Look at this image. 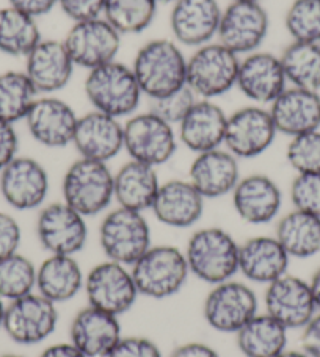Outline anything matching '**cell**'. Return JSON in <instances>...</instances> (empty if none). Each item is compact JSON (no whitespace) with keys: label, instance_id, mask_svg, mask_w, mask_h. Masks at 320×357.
Here are the masks:
<instances>
[{"label":"cell","instance_id":"6da1fadb","mask_svg":"<svg viewBox=\"0 0 320 357\" xmlns=\"http://www.w3.org/2000/svg\"><path fill=\"white\" fill-rule=\"evenodd\" d=\"M131 68L148 100L187 85V56L173 38H156L145 43L133 56Z\"/></svg>","mask_w":320,"mask_h":357},{"label":"cell","instance_id":"7a4b0ae2","mask_svg":"<svg viewBox=\"0 0 320 357\" xmlns=\"http://www.w3.org/2000/svg\"><path fill=\"white\" fill-rule=\"evenodd\" d=\"M83 93L93 110L117 119L136 114L145 98L132 68L118 60L88 71Z\"/></svg>","mask_w":320,"mask_h":357},{"label":"cell","instance_id":"3957f363","mask_svg":"<svg viewBox=\"0 0 320 357\" xmlns=\"http://www.w3.org/2000/svg\"><path fill=\"white\" fill-rule=\"evenodd\" d=\"M239 241L225 229H198L184 250L190 274L209 285L234 279L239 274Z\"/></svg>","mask_w":320,"mask_h":357},{"label":"cell","instance_id":"277c9868","mask_svg":"<svg viewBox=\"0 0 320 357\" xmlns=\"http://www.w3.org/2000/svg\"><path fill=\"white\" fill-rule=\"evenodd\" d=\"M131 271L140 296L159 301L176 296L190 278L184 251L171 245H152Z\"/></svg>","mask_w":320,"mask_h":357},{"label":"cell","instance_id":"5b68a950","mask_svg":"<svg viewBox=\"0 0 320 357\" xmlns=\"http://www.w3.org/2000/svg\"><path fill=\"white\" fill-rule=\"evenodd\" d=\"M61 195V201L85 218L106 212L115 201L113 171L108 163L79 157L63 176Z\"/></svg>","mask_w":320,"mask_h":357},{"label":"cell","instance_id":"8992f818","mask_svg":"<svg viewBox=\"0 0 320 357\" xmlns=\"http://www.w3.org/2000/svg\"><path fill=\"white\" fill-rule=\"evenodd\" d=\"M99 245L107 260L132 266L152 246L145 213L124 207L110 210L101 221Z\"/></svg>","mask_w":320,"mask_h":357},{"label":"cell","instance_id":"52a82bcc","mask_svg":"<svg viewBox=\"0 0 320 357\" xmlns=\"http://www.w3.org/2000/svg\"><path fill=\"white\" fill-rule=\"evenodd\" d=\"M240 56L219 41L194 50L187 56V86L198 99L214 100L235 88Z\"/></svg>","mask_w":320,"mask_h":357},{"label":"cell","instance_id":"ba28073f","mask_svg":"<svg viewBox=\"0 0 320 357\" xmlns=\"http://www.w3.org/2000/svg\"><path fill=\"white\" fill-rule=\"evenodd\" d=\"M123 129L124 151L131 160L159 168L175 157L179 144L176 127L150 110L132 114Z\"/></svg>","mask_w":320,"mask_h":357},{"label":"cell","instance_id":"9c48e42d","mask_svg":"<svg viewBox=\"0 0 320 357\" xmlns=\"http://www.w3.org/2000/svg\"><path fill=\"white\" fill-rule=\"evenodd\" d=\"M259 314L256 291L240 280L212 285L203 304V317L208 326L223 334H235L254 315Z\"/></svg>","mask_w":320,"mask_h":357},{"label":"cell","instance_id":"30bf717a","mask_svg":"<svg viewBox=\"0 0 320 357\" xmlns=\"http://www.w3.org/2000/svg\"><path fill=\"white\" fill-rule=\"evenodd\" d=\"M83 290L88 305L108 312L115 317L129 312L140 296L131 266L112 260L94 265L85 274Z\"/></svg>","mask_w":320,"mask_h":357},{"label":"cell","instance_id":"8fae6325","mask_svg":"<svg viewBox=\"0 0 320 357\" xmlns=\"http://www.w3.org/2000/svg\"><path fill=\"white\" fill-rule=\"evenodd\" d=\"M36 237L49 256H74L88 241L87 218L66 202L43 206L35 225Z\"/></svg>","mask_w":320,"mask_h":357},{"label":"cell","instance_id":"7c38bea8","mask_svg":"<svg viewBox=\"0 0 320 357\" xmlns=\"http://www.w3.org/2000/svg\"><path fill=\"white\" fill-rule=\"evenodd\" d=\"M59 318L57 304L34 291L6 303L2 329L17 345L31 347L54 334Z\"/></svg>","mask_w":320,"mask_h":357},{"label":"cell","instance_id":"4fadbf2b","mask_svg":"<svg viewBox=\"0 0 320 357\" xmlns=\"http://www.w3.org/2000/svg\"><path fill=\"white\" fill-rule=\"evenodd\" d=\"M121 43L123 35L102 16L73 22L63 38V44L75 68H83L87 71L117 60Z\"/></svg>","mask_w":320,"mask_h":357},{"label":"cell","instance_id":"5bb4252c","mask_svg":"<svg viewBox=\"0 0 320 357\" xmlns=\"http://www.w3.org/2000/svg\"><path fill=\"white\" fill-rule=\"evenodd\" d=\"M277 135L278 130L268 108L252 104L228 114L223 148L239 160L256 158L270 149Z\"/></svg>","mask_w":320,"mask_h":357},{"label":"cell","instance_id":"9a60e30c","mask_svg":"<svg viewBox=\"0 0 320 357\" xmlns=\"http://www.w3.org/2000/svg\"><path fill=\"white\" fill-rule=\"evenodd\" d=\"M270 29L264 6L256 2H231L223 10L217 41L239 56L262 47Z\"/></svg>","mask_w":320,"mask_h":357},{"label":"cell","instance_id":"2e32d148","mask_svg":"<svg viewBox=\"0 0 320 357\" xmlns=\"http://www.w3.org/2000/svg\"><path fill=\"white\" fill-rule=\"evenodd\" d=\"M50 190L49 173L35 158L17 155L0 171V196L19 212L41 208Z\"/></svg>","mask_w":320,"mask_h":357},{"label":"cell","instance_id":"e0dca14e","mask_svg":"<svg viewBox=\"0 0 320 357\" xmlns=\"http://www.w3.org/2000/svg\"><path fill=\"white\" fill-rule=\"evenodd\" d=\"M79 114L66 100L52 96H40L30 108L24 123L30 137L49 149L73 144Z\"/></svg>","mask_w":320,"mask_h":357},{"label":"cell","instance_id":"ac0fdd59","mask_svg":"<svg viewBox=\"0 0 320 357\" xmlns=\"http://www.w3.org/2000/svg\"><path fill=\"white\" fill-rule=\"evenodd\" d=\"M266 287V314L283 324L287 331L303 329L319 312L310 282L302 278L284 274Z\"/></svg>","mask_w":320,"mask_h":357},{"label":"cell","instance_id":"d6986e66","mask_svg":"<svg viewBox=\"0 0 320 357\" xmlns=\"http://www.w3.org/2000/svg\"><path fill=\"white\" fill-rule=\"evenodd\" d=\"M287 86L279 55L259 49L240 56L235 88L252 104L268 107Z\"/></svg>","mask_w":320,"mask_h":357},{"label":"cell","instance_id":"ffe728a7","mask_svg":"<svg viewBox=\"0 0 320 357\" xmlns=\"http://www.w3.org/2000/svg\"><path fill=\"white\" fill-rule=\"evenodd\" d=\"M221 15L219 0H177L170 13L173 40L194 49L215 41Z\"/></svg>","mask_w":320,"mask_h":357},{"label":"cell","instance_id":"44dd1931","mask_svg":"<svg viewBox=\"0 0 320 357\" xmlns=\"http://www.w3.org/2000/svg\"><path fill=\"white\" fill-rule=\"evenodd\" d=\"M24 60V73L40 96H52L61 91L74 75L75 65L63 40L43 38Z\"/></svg>","mask_w":320,"mask_h":357},{"label":"cell","instance_id":"7402d4cb","mask_svg":"<svg viewBox=\"0 0 320 357\" xmlns=\"http://www.w3.org/2000/svg\"><path fill=\"white\" fill-rule=\"evenodd\" d=\"M73 146L82 158L108 163L124 151L121 119L92 110L79 116Z\"/></svg>","mask_w":320,"mask_h":357},{"label":"cell","instance_id":"603a6c76","mask_svg":"<svg viewBox=\"0 0 320 357\" xmlns=\"http://www.w3.org/2000/svg\"><path fill=\"white\" fill-rule=\"evenodd\" d=\"M234 212L247 225H268L283 207V191L267 174H249L240 177L231 193Z\"/></svg>","mask_w":320,"mask_h":357},{"label":"cell","instance_id":"cb8c5ba5","mask_svg":"<svg viewBox=\"0 0 320 357\" xmlns=\"http://www.w3.org/2000/svg\"><path fill=\"white\" fill-rule=\"evenodd\" d=\"M226 123L228 114L219 104L198 99L177 124V138L194 154L219 149L225 144Z\"/></svg>","mask_w":320,"mask_h":357},{"label":"cell","instance_id":"d4e9b609","mask_svg":"<svg viewBox=\"0 0 320 357\" xmlns=\"http://www.w3.org/2000/svg\"><path fill=\"white\" fill-rule=\"evenodd\" d=\"M204 202L189 178H173L160 183L151 212L163 226L189 229L203 218Z\"/></svg>","mask_w":320,"mask_h":357},{"label":"cell","instance_id":"484cf974","mask_svg":"<svg viewBox=\"0 0 320 357\" xmlns=\"http://www.w3.org/2000/svg\"><path fill=\"white\" fill-rule=\"evenodd\" d=\"M267 108L278 133L286 137L320 130V91L287 86Z\"/></svg>","mask_w":320,"mask_h":357},{"label":"cell","instance_id":"4316f807","mask_svg":"<svg viewBox=\"0 0 320 357\" xmlns=\"http://www.w3.org/2000/svg\"><path fill=\"white\" fill-rule=\"evenodd\" d=\"M239 158L225 148L201 152L189 168V181L204 199L231 195L240 181Z\"/></svg>","mask_w":320,"mask_h":357},{"label":"cell","instance_id":"83f0119b","mask_svg":"<svg viewBox=\"0 0 320 357\" xmlns=\"http://www.w3.org/2000/svg\"><path fill=\"white\" fill-rule=\"evenodd\" d=\"M123 337L119 317L87 305L79 310L69 326L73 345L87 357H107Z\"/></svg>","mask_w":320,"mask_h":357},{"label":"cell","instance_id":"f1b7e54d","mask_svg":"<svg viewBox=\"0 0 320 357\" xmlns=\"http://www.w3.org/2000/svg\"><path fill=\"white\" fill-rule=\"evenodd\" d=\"M291 257L277 237L258 235L240 243L239 273L249 282L268 285L287 274Z\"/></svg>","mask_w":320,"mask_h":357},{"label":"cell","instance_id":"f546056e","mask_svg":"<svg viewBox=\"0 0 320 357\" xmlns=\"http://www.w3.org/2000/svg\"><path fill=\"white\" fill-rule=\"evenodd\" d=\"M157 168L129 160L113 173V196L118 207L148 212L160 188Z\"/></svg>","mask_w":320,"mask_h":357},{"label":"cell","instance_id":"4dcf8cb0","mask_svg":"<svg viewBox=\"0 0 320 357\" xmlns=\"http://www.w3.org/2000/svg\"><path fill=\"white\" fill-rule=\"evenodd\" d=\"M83 284L85 274L74 256H49L36 268V291L54 304L71 301Z\"/></svg>","mask_w":320,"mask_h":357},{"label":"cell","instance_id":"1f68e13d","mask_svg":"<svg viewBox=\"0 0 320 357\" xmlns=\"http://www.w3.org/2000/svg\"><path fill=\"white\" fill-rule=\"evenodd\" d=\"M275 237L291 259H311L320 252V216L293 208L281 216Z\"/></svg>","mask_w":320,"mask_h":357},{"label":"cell","instance_id":"d6a6232c","mask_svg":"<svg viewBox=\"0 0 320 357\" xmlns=\"http://www.w3.org/2000/svg\"><path fill=\"white\" fill-rule=\"evenodd\" d=\"M287 329L268 314H258L235 333L245 357H277L287 349Z\"/></svg>","mask_w":320,"mask_h":357},{"label":"cell","instance_id":"836d02e7","mask_svg":"<svg viewBox=\"0 0 320 357\" xmlns=\"http://www.w3.org/2000/svg\"><path fill=\"white\" fill-rule=\"evenodd\" d=\"M41 40L43 35L36 19L10 5L0 8V52L25 59Z\"/></svg>","mask_w":320,"mask_h":357},{"label":"cell","instance_id":"e575fe53","mask_svg":"<svg viewBox=\"0 0 320 357\" xmlns=\"http://www.w3.org/2000/svg\"><path fill=\"white\" fill-rule=\"evenodd\" d=\"M279 60L289 86L320 91V43L292 41Z\"/></svg>","mask_w":320,"mask_h":357},{"label":"cell","instance_id":"d590c367","mask_svg":"<svg viewBox=\"0 0 320 357\" xmlns=\"http://www.w3.org/2000/svg\"><path fill=\"white\" fill-rule=\"evenodd\" d=\"M40 94L24 71L0 74V121L16 124L24 121Z\"/></svg>","mask_w":320,"mask_h":357},{"label":"cell","instance_id":"8d00e7d4","mask_svg":"<svg viewBox=\"0 0 320 357\" xmlns=\"http://www.w3.org/2000/svg\"><path fill=\"white\" fill-rule=\"evenodd\" d=\"M157 0H106L102 17L121 35L143 33L157 13Z\"/></svg>","mask_w":320,"mask_h":357},{"label":"cell","instance_id":"74e56055","mask_svg":"<svg viewBox=\"0 0 320 357\" xmlns=\"http://www.w3.org/2000/svg\"><path fill=\"white\" fill-rule=\"evenodd\" d=\"M36 268L21 252L0 259V298L10 303L36 291Z\"/></svg>","mask_w":320,"mask_h":357},{"label":"cell","instance_id":"f35d334b","mask_svg":"<svg viewBox=\"0 0 320 357\" xmlns=\"http://www.w3.org/2000/svg\"><path fill=\"white\" fill-rule=\"evenodd\" d=\"M284 25L292 41L320 43V0H293Z\"/></svg>","mask_w":320,"mask_h":357},{"label":"cell","instance_id":"ab89813d","mask_svg":"<svg viewBox=\"0 0 320 357\" xmlns=\"http://www.w3.org/2000/svg\"><path fill=\"white\" fill-rule=\"evenodd\" d=\"M286 158L297 174L320 173V130L292 137Z\"/></svg>","mask_w":320,"mask_h":357},{"label":"cell","instance_id":"60d3db41","mask_svg":"<svg viewBox=\"0 0 320 357\" xmlns=\"http://www.w3.org/2000/svg\"><path fill=\"white\" fill-rule=\"evenodd\" d=\"M196 100V94L185 85L175 93H170L157 99H151L148 110L157 114L159 118H162L168 124L177 127V124L184 119Z\"/></svg>","mask_w":320,"mask_h":357},{"label":"cell","instance_id":"b9f144b4","mask_svg":"<svg viewBox=\"0 0 320 357\" xmlns=\"http://www.w3.org/2000/svg\"><path fill=\"white\" fill-rule=\"evenodd\" d=\"M289 195L293 208L320 216V173L297 174Z\"/></svg>","mask_w":320,"mask_h":357},{"label":"cell","instance_id":"7bdbcfd3","mask_svg":"<svg viewBox=\"0 0 320 357\" xmlns=\"http://www.w3.org/2000/svg\"><path fill=\"white\" fill-rule=\"evenodd\" d=\"M107 357H163L162 349L148 337H121Z\"/></svg>","mask_w":320,"mask_h":357},{"label":"cell","instance_id":"ee69618b","mask_svg":"<svg viewBox=\"0 0 320 357\" xmlns=\"http://www.w3.org/2000/svg\"><path fill=\"white\" fill-rule=\"evenodd\" d=\"M22 241V229L15 216L0 210V259L19 252Z\"/></svg>","mask_w":320,"mask_h":357},{"label":"cell","instance_id":"f6af8a7d","mask_svg":"<svg viewBox=\"0 0 320 357\" xmlns=\"http://www.w3.org/2000/svg\"><path fill=\"white\" fill-rule=\"evenodd\" d=\"M104 5L106 0H59L61 11L73 22L101 17L102 11H104Z\"/></svg>","mask_w":320,"mask_h":357},{"label":"cell","instance_id":"bcb514c9","mask_svg":"<svg viewBox=\"0 0 320 357\" xmlns=\"http://www.w3.org/2000/svg\"><path fill=\"white\" fill-rule=\"evenodd\" d=\"M19 137L15 124L0 121V171L19 155Z\"/></svg>","mask_w":320,"mask_h":357},{"label":"cell","instance_id":"7dc6e473","mask_svg":"<svg viewBox=\"0 0 320 357\" xmlns=\"http://www.w3.org/2000/svg\"><path fill=\"white\" fill-rule=\"evenodd\" d=\"M8 5L24 15L38 19L49 15L59 5V0H8Z\"/></svg>","mask_w":320,"mask_h":357},{"label":"cell","instance_id":"c3c4849f","mask_svg":"<svg viewBox=\"0 0 320 357\" xmlns=\"http://www.w3.org/2000/svg\"><path fill=\"white\" fill-rule=\"evenodd\" d=\"M302 351L310 357H320V312L302 329Z\"/></svg>","mask_w":320,"mask_h":357},{"label":"cell","instance_id":"681fc988","mask_svg":"<svg viewBox=\"0 0 320 357\" xmlns=\"http://www.w3.org/2000/svg\"><path fill=\"white\" fill-rule=\"evenodd\" d=\"M170 357H220V354L208 343L187 342L175 348Z\"/></svg>","mask_w":320,"mask_h":357},{"label":"cell","instance_id":"f907efd6","mask_svg":"<svg viewBox=\"0 0 320 357\" xmlns=\"http://www.w3.org/2000/svg\"><path fill=\"white\" fill-rule=\"evenodd\" d=\"M38 357H87V356L69 342V343H55V345H50Z\"/></svg>","mask_w":320,"mask_h":357},{"label":"cell","instance_id":"816d5d0a","mask_svg":"<svg viewBox=\"0 0 320 357\" xmlns=\"http://www.w3.org/2000/svg\"><path fill=\"white\" fill-rule=\"evenodd\" d=\"M310 289L312 293V298H314V303L317 305V310L320 312V268L312 274V278L310 280Z\"/></svg>","mask_w":320,"mask_h":357},{"label":"cell","instance_id":"f5cc1de1","mask_svg":"<svg viewBox=\"0 0 320 357\" xmlns=\"http://www.w3.org/2000/svg\"><path fill=\"white\" fill-rule=\"evenodd\" d=\"M277 357H310V356L306 354L305 351H287V349H286V351H283Z\"/></svg>","mask_w":320,"mask_h":357},{"label":"cell","instance_id":"db71d44e","mask_svg":"<svg viewBox=\"0 0 320 357\" xmlns=\"http://www.w3.org/2000/svg\"><path fill=\"white\" fill-rule=\"evenodd\" d=\"M5 309H6V303L0 298V331L3 328V318H5Z\"/></svg>","mask_w":320,"mask_h":357},{"label":"cell","instance_id":"11a10c76","mask_svg":"<svg viewBox=\"0 0 320 357\" xmlns=\"http://www.w3.org/2000/svg\"><path fill=\"white\" fill-rule=\"evenodd\" d=\"M175 2H177V0H157V3H175Z\"/></svg>","mask_w":320,"mask_h":357},{"label":"cell","instance_id":"9f6ffc18","mask_svg":"<svg viewBox=\"0 0 320 357\" xmlns=\"http://www.w3.org/2000/svg\"><path fill=\"white\" fill-rule=\"evenodd\" d=\"M233 2H256V3H261V0H233Z\"/></svg>","mask_w":320,"mask_h":357},{"label":"cell","instance_id":"6f0895ef","mask_svg":"<svg viewBox=\"0 0 320 357\" xmlns=\"http://www.w3.org/2000/svg\"><path fill=\"white\" fill-rule=\"evenodd\" d=\"M0 357H24V356H19V354H2Z\"/></svg>","mask_w":320,"mask_h":357}]
</instances>
